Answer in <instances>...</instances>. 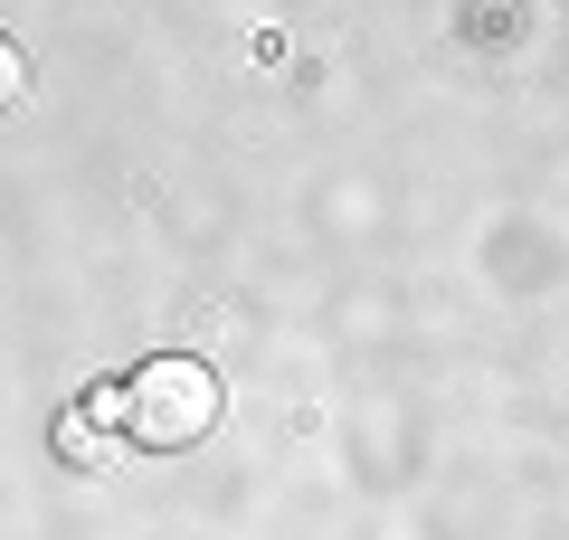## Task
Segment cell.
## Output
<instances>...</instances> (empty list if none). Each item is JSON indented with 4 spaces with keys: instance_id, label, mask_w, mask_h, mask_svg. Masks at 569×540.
Listing matches in <instances>:
<instances>
[{
    "instance_id": "cell-1",
    "label": "cell",
    "mask_w": 569,
    "mask_h": 540,
    "mask_svg": "<svg viewBox=\"0 0 569 540\" xmlns=\"http://www.w3.org/2000/svg\"><path fill=\"white\" fill-rule=\"evenodd\" d=\"M114 427L142 446V456H181V446H200L209 427H219V370L190 360V351L142 360L133 380L114 389Z\"/></svg>"
},
{
    "instance_id": "cell-2",
    "label": "cell",
    "mask_w": 569,
    "mask_h": 540,
    "mask_svg": "<svg viewBox=\"0 0 569 540\" xmlns=\"http://www.w3.org/2000/svg\"><path fill=\"white\" fill-rule=\"evenodd\" d=\"M58 456H67V464H96V456H104V437H96L86 408H67V418H58Z\"/></svg>"
},
{
    "instance_id": "cell-3",
    "label": "cell",
    "mask_w": 569,
    "mask_h": 540,
    "mask_svg": "<svg viewBox=\"0 0 569 540\" xmlns=\"http://www.w3.org/2000/svg\"><path fill=\"white\" fill-rule=\"evenodd\" d=\"M29 96V58H20V48H10V39H0V114H10V104H20Z\"/></svg>"
}]
</instances>
